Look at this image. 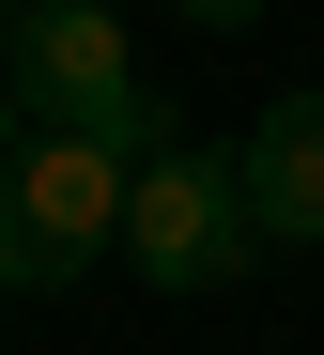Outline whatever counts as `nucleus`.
Here are the masks:
<instances>
[{
	"mask_svg": "<svg viewBox=\"0 0 324 355\" xmlns=\"http://www.w3.org/2000/svg\"><path fill=\"white\" fill-rule=\"evenodd\" d=\"M16 124H31V108H16V78H0V170H16Z\"/></svg>",
	"mask_w": 324,
	"mask_h": 355,
	"instance_id": "39448f33",
	"label": "nucleus"
},
{
	"mask_svg": "<svg viewBox=\"0 0 324 355\" xmlns=\"http://www.w3.org/2000/svg\"><path fill=\"white\" fill-rule=\"evenodd\" d=\"M0 78H16V108L62 124V139H108V155H139V170L170 155V108H155V78H139V46H123L108 0H31L16 46H0Z\"/></svg>",
	"mask_w": 324,
	"mask_h": 355,
	"instance_id": "f257e3e1",
	"label": "nucleus"
},
{
	"mask_svg": "<svg viewBox=\"0 0 324 355\" xmlns=\"http://www.w3.org/2000/svg\"><path fill=\"white\" fill-rule=\"evenodd\" d=\"M108 16H123V0H108ZM201 16H247V0H201Z\"/></svg>",
	"mask_w": 324,
	"mask_h": 355,
	"instance_id": "423d86ee",
	"label": "nucleus"
},
{
	"mask_svg": "<svg viewBox=\"0 0 324 355\" xmlns=\"http://www.w3.org/2000/svg\"><path fill=\"white\" fill-rule=\"evenodd\" d=\"M123 263H139L155 293H216V278H247L263 263V216H247V170L232 155H155L139 170V201H123Z\"/></svg>",
	"mask_w": 324,
	"mask_h": 355,
	"instance_id": "7ed1b4c3",
	"label": "nucleus"
},
{
	"mask_svg": "<svg viewBox=\"0 0 324 355\" xmlns=\"http://www.w3.org/2000/svg\"><path fill=\"white\" fill-rule=\"evenodd\" d=\"M232 170H247L263 248H324V93H278L263 124L232 139Z\"/></svg>",
	"mask_w": 324,
	"mask_h": 355,
	"instance_id": "20e7f679",
	"label": "nucleus"
},
{
	"mask_svg": "<svg viewBox=\"0 0 324 355\" xmlns=\"http://www.w3.org/2000/svg\"><path fill=\"white\" fill-rule=\"evenodd\" d=\"M123 201H139V155L31 124L16 170H0V293H62V278H93V263L123 248Z\"/></svg>",
	"mask_w": 324,
	"mask_h": 355,
	"instance_id": "f03ea898",
	"label": "nucleus"
}]
</instances>
